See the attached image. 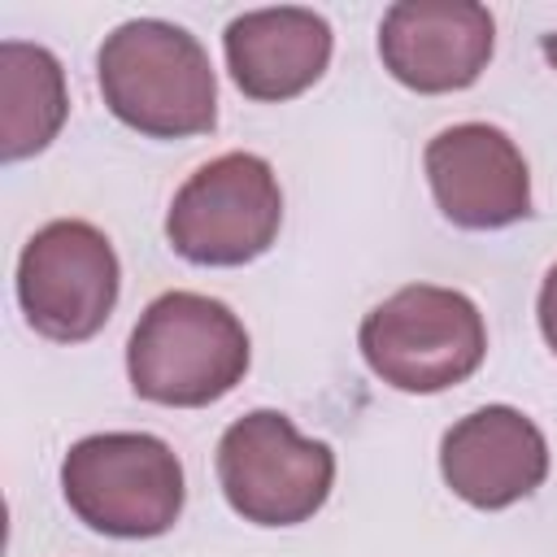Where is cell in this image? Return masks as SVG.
Masks as SVG:
<instances>
[{
    "label": "cell",
    "mask_w": 557,
    "mask_h": 557,
    "mask_svg": "<svg viewBox=\"0 0 557 557\" xmlns=\"http://www.w3.org/2000/svg\"><path fill=\"white\" fill-rule=\"evenodd\" d=\"M96 83L109 113L152 139L205 135L218 126V78L200 39L161 17H131L104 35Z\"/></svg>",
    "instance_id": "6da1fadb"
},
{
    "label": "cell",
    "mask_w": 557,
    "mask_h": 557,
    "mask_svg": "<svg viewBox=\"0 0 557 557\" xmlns=\"http://www.w3.org/2000/svg\"><path fill=\"white\" fill-rule=\"evenodd\" d=\"M252 348L231 305L200 292H161L135 322L126 374L135 396L170 409L222 400L248 374Z\"/></svg>",
    "instance_id": "7a4b0ae2"
},
{
    "label": "cell",
    "mask_w": 557,
    "mask_h": 557,
    "mask_svg": "<svg viewBox=\"0 0 557 557\" xmlns=\"http://www.w3.org/2000/svg\"><path fill=\"white\" fill-rule=\"evenodd\" d=\"M357 344L387 387L431 396L466 383L483 366L487 326L466 292L409 283L361 318Z\"/></svg>",
    "instance_id": "3957f363"
},
{
    "label": "cell",
    "mask_w": 557,
    "mask_h": 557,
    "mask_svg": "<svg viewBox=\"0 0 557 557\" xmlns=\"http://www.w3.org/2000/svg\"><path fill=\"white\" fill-rule=\"evenodd\" d=\"M65 505L100 535L152 540L165 535L187 500L183 461L144 431H104L78 440L61 461Z\"/></svg>",
    "instance_id": "277c9868"
},
{
    "label": "cell",
    "mask_w": 557,
    "mask_h": 557,
    "mask_svg": "<svg viewBox=\"0 0 557 557\" xmlns=\"http://www.w3.org/2000/svg\"><path fill=\"white\" fill-rule=\"evenodd\" d=\"M218 483L244 522L296 527L326 505L335 453L322 440H305L287 413L252 409L218 440Z\"/></svg>",
    "instance_id": "5b68a950"
},
{
    "label": "cell",
    "mask_w": 557,
    "mask_h": 557,
    "mask_svg": "<svg viewBox=\"0 0 557 557\" xmlns=\"http://www.w3.org/2000/svg\"><path fill=\"white\" fill-rule=\"evenodd\" d=\"M283 226V191L265 157L222 152L174 191L165 213L170 248L191 265H248Z\"/></svg>",
    "instance_id": "8992f818"
},
{
    "label": "cell",
    "mask_w": 557,
    "mask_h": 557,
    "mask_svg": "<svg viewBox=\"0 0 557 557\" xmlns=\"http://www.w3.org/2000/svg\"><path fill=\"white\" fill-rule=\"evenodd\" d=\"M117 252L109 235L83 218L39 226L17 257V300L44 339L83 344L117 305Z\"/></svg>",
    "instance_id": "52a82bcc"
},
{
    "label": "cell",
    "mask_w": 557,
    "mask_h": 557,
    "mask_svg": "<svg viewBox=\"0 0 557 557\" xmlns=\"http://www.w3.org/2000/svg\"><path fill=\"white\" fill-rule=\"evenodd\" d=\"M426 183L461 231H500L531 213V170L518 144L487 122H457L426 144Z\"/></svg>",
    "instance_id": "ba28073f"
},
{
    "label": "cell",
    "mask_w": 557,
    "mask_h": 557,
    "mask_svg": "<svg viewBox=\"0 0 557 557\" xmlns=\"http://www.w3.org/2000/svg\"><path fill=\"white\" fill-rule=\"evenodd\" d=\"M496 48V22L474 0H400L379 22L383 70L409 91L470 87Z\"/></svg>",
    "instance_id": "9c48e42d"
},
{
    "label": "cell",
    "mask_w": 557,
    "mask_h": 557,
    "mask_svg": "<svg viewBox=\"0 0 557 557\" xmlns=\"http://www.w3.org/2000/svg\"><path fill=\"white\" fill-rule=\"evenodd\" d=\"M440 474L474 509L527 500L548 479V440L513 405H483L440 440Z\"/></svg>",
    "instance_id": "30bf717a"
},
{
    "label": "cell",
    "mask_w": 557,
    "mask_h": 557,
    "mask_svg": "<svg viewBox=\"0 0 557 557\" xmlns=\"http://www.w3.org/2000/svg\"><path fill=\"white\" fill-rule=\"evenodd\" d=\"M331 22L300 4L239 13L226 35V70L248 100H292L331 65Z\"/></svg>",
    "instance_id": "8fae6325"
},
{
    "label": "cell",
    "mask_w": 557,
    "mask_h": 557,
    "mask_svg": "<svg viewBox=\"0 0 557 557\" xmlns=\"http://www.w3.org/2000/svg\"><path fill=\"white\" fill-rule=\"evenodd\" d=\"M70 113L65 70L44 44H0V157L22 161L44 152Z\"/></svg>",
    "instance_id": "7c38bea8"
},
{
    "label": "cell",
    "mask_w": 557,
    "mask_h": 557,
    "mask_svg": "<svg viewBox=\"0 0 557 557\" xmlns=\"http://www.w3.org/2000/svg\"><path fill=\"white\" fill-rule=\"evenodd\" d=\"M535 313H540V331H544V344L557 352V261L548 265L544 283H540V300H535Z\"/></svg>",
    "instance_id": "4fadbf2b"
},
{
    "label": "cell",
    "mask_w": 557,
    "mask_h": 557,
    "mask_svg": "<svg viewBox=\"0 0 557 557\" xmlns=\"http://www.w3.org/2000/svg\"><path fill=\"white\" fill-rule=\"evenodd\" d=\"M540 52H544V61L557 70V30H548V35L540 39Z\"/></svg>",
    "instance_id": "5bb4252c"
}]
</instances>
